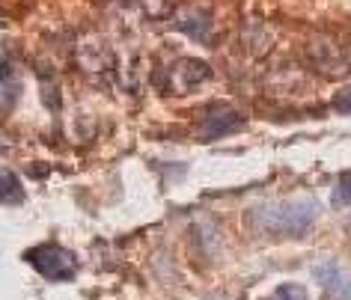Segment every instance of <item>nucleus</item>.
<instances>
[{
  "label": "nucleus",
  "instance_id": "obj_2",
  "mask_svg": "<svg viewBox=\"0 0 351 300\" xmlns=\"http://www.w3.org/2000/svg\"><path fill=\"white\" fill-rule=\"evenodd\" d=\"M24 259L30 262L33 271H39L45 279L51 282H66L77 273V259L75 253H69L66 247H57V244H39L33 250L24 253Z\"/></svg>",
  "mask_w": 351,
  "mask_h": 300
},
{
  "label": "nucleus",
  "instance_id": "obj_4",
  "mask_svg": "<svg viewBox=\"0 0 351 300\" xmlns=\"http://www.w3.org/2000/svg\"><path fill=\"white\" fill-rule=\"evenodd\" d=\"M241 125V116L230 108H215L208 116L203 119V128H199V137L203 140H217V137H226L232 134L235 128Z\"/></svg>",
  "mask_w": 351,
  "mask_h": 300
},
{
  "label": "nucleus",
  "instance_id": "obj_3",
  "mask_svg": "<svg viewBox=\"0 0 351 300\" xmlns=\"http://www.w3.org/2000/svg\"><path fill=\"white\" fill-rule=\"evenodd\" d=\"M313 277L319 279V286H324V291H328L333 300H351V277L339 264H333V262L315 264Z\"/></svg>",
  "mask_w": 351,
  "mask_h": 300
},
{
  "label": "nucleus",
  "instance_id": "obj_1",
  "mask_svg": "<svg viewBox=\"0 0 351 300\" xmlns=\"http://www.w3.org/2000/svg\"><path fill=\"white\" fill-rule=\"evenodd\" d=\"M319 217V205L313 199H298V202H277V205H262L253 211L259 229H265L268 235H304L306 229Z\"/></svg>",
  "mask_w": 351,
  "mask_h": 300
},
{
  "label": "nucleus",
  "instance_id": "obj_5",
  "mask_svg": "<svg viewBox=\"0 0 351 300\" xmlns=\"http://www.w3.org/2000/svg\"><path fill=\"white\" fill-rule=\"evenodd\" d=\"M21 199H24V188H21L19 175L10 170H0V202L15 205V202H21Z\"/></svg>",
  "mask_w": 351,
  "mask_h": 300
},
{
  "label": "nucleus",
  "instance_id": "obj_6",
  "mask_svg": "<svg viewBox=\"0 0 351 300\" xmlns=\"http://www.w3.org/2000/svg\"><path fill=\"white\" fill-rule=\"evenodd\" d=\"M351 202V173H342L337 188H333V205H348Z\"/></svg>",
  "mask_w": 351,
  "mask_h": 300
},
{
  "label": "nucleus",
  "instance_id": "obj_8",
  "mask_svg": "<svg viewBox=\"0 0 351 300\" xmlns=\"http://www.w3.org/2000/svg\"><path fill=\"white\" fill-rule=\"evenodd\" d=\"M333 108H337L339 113H351V90L339 92V95H337V101H333Z\"/></svg>",
  "mask_w": 351,
  "mask_h": 300
},
{
  "label": "nucleus",
  "instance_id": "obj_7",
  "mask_svg": "<svg viewBox=\"0 0 351 300\" xmlns=\"http://www.w3.org/2000/svg\"><path fill=\"white\" fill-rule=\"evenodd\" d=\"M262 300H306V291L301 286H295V282H289V286H280L277 288V295L262 297Z\"/></svg>",
  "mask_w": 351,
  "mask_h": 300
}]
</instances>
